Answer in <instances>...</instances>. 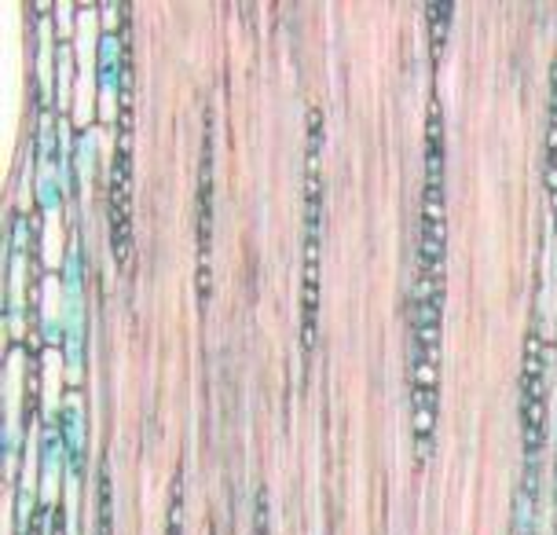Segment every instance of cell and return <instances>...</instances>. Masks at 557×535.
Returning <instances> with one entry per match:
<instances>
[{"mask_svg":"<svg viewBox=\"0 0 557 535\" xmlns=\"http://www.w3.org/2000/svg\"><path fill=\"white\" fill-rule=\"evenodd\" d=\"M312 136H308V181H305V341H312L315 315H320V246H323V176H320V147L323 122L308 114Z\"/></svg>","mask_w":557,"mask_h":535,"instance_id":"2","label":"cell"},{"mask_svg":"<svg viewBox=\"0 0 557 535\" xmlns=\"http://www.w3.org/2000/svg\"><path fill=\"white\" fill-rule=\"evenodd\" d=\"M444 117L433 107L425 128V184H422V235H418V315H414V425L418 437L433 433L436 411V356H441L444 309Z\"/></svg>","mask_w":557,"mask_h":535,"instance_id":"1","label":"cell"},{"mask_svg":"<svg viewBox=\"0 0 557 535\" xmlns=\"http://www.w3.org/2000/svg\"><path fill=\"white\" fill-rule=\"evenodd\" d=\"M209 235H213V125H206L202 154V294H209Z\"/></svg>","mask_w":557,"mask_h":535,"instance_id":"3","label":"cell"},{"mask_svg":"<svg viewBox=\"0 0 557 535\" xmlns=\"http://www.w3.org/2000/svg\"><path fill=\"white\" fill-rule=\"evenodd\" d=\"M114 52H117V45H114V34H107L103 41H99V74H103V82H111L114 77Z\"/></svg>","mask_w":557,"mask_h":535,"instance_id":"4","label":"cell"},{"mask_svg":"<svg viewBox=\"0 0 557 535\" xmlns=\"http://www.w3.org/2000/svg\"><path fill=\"white\" fill-rule=\"evenodd\" d=\"M257 535H268V499L261 492V499H257Z\"/></svg>","mask_w":557,"mask_h":535,"instance_id":"5","label":"cell"}]
</instances>
